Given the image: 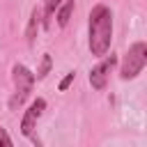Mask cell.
I'll return each mask as SVG.
<instances>
[{
  "instance_id": "obj_1",
  "label": "cell",
  "mask_w": 147,
  "mask_h": 147,
  "mask_svg": "<svg viewBox=\"0 0 147 147\" xmlns=\"http://www.w3.org/2000/svg\"><path fill=\"white\" fill-rule=\"evenodd\" d=\"M113 39V14L106 5H96L90 11V51L96 57H103Z\"/></svg>"
},
{
  "instance_id": "obj_2",
  "label": "cell",
  "mask_w": 147,
  "mask_h": 147,
  "mask_svg": "<svg viewBox=\"0 0 147 147\" xmlns=\"http://www.w3.org/2000/svg\"><path fill=\"white\" fill-rule=\"evenodd\" d=\"M147 64V44L145 41H138L129 48V53L124 55V62H122V78H136Z\"/></svg>"
},
{
  "instance_id": "obj_3",
  "label": "cell",
  "mask_w": 147,
  "mask_h": 147,
  "mask_svg": "<svg viewBox=\"0 0 147 147\" xmlns=\"http://www.w3.org/2000/svg\"><path fill=\"white\" fill-rule=\"evenodd\" d=\"M14 85H16V94H14V99H11V108H16V106H21L28 96H30V92H32V85H34V74L28 69V67H23V64H16L14 67Z\"/></svg>"
},
{
  "instance_id": "obj_4",
  "label": "cell",
  "mask_w": 147,
  "mask_h": 147,
  "mask_svg": "<svg viewBox=\"0 0 147 147\" xmlns=\"http://www.w3.org/2000/svg\"><path fill=\"white\" fill-rule=\"evenodd\" d=\"M115 64H117V57H115V55H108L103 62H99V64L90 71V83H92V87L103 90V87H106V80H108V74L113 71Z\"/></svg>"
},
{
  "instance_id": "obj_5",
  "label": "cell",
  "mask_w": 147,
  "mask_h": 147,
  "mask_svg": "<svg viewBox=\"0 0 147 147\" xmlns=\"http://www.w3.org/2000/svg\"><path fill=\"white\" fill-rule=\"evenodd\" d=\"M44 108H46V101H44V99H34L32 106L25 110V115H23V119H21V133H23V136H32V129H34L37 119L41 117Z\"/></svg>"
},
{
  "instance_id": "obj_6",
  "label": "cell",
  "mask_w": 147,
  "mask_h": 147,
  "mask_svg": "<svg viewBox=\"0 0 147 147\" xmlns=\"http://www.w3.org/2000/svg\"><path fill=\"white\" fill-rule=\"evenodd\" d=\"M71 14H74V0H67V2L60 7V11H57V25H60V28H64V25L69 23Z\"/></svg>"
},
{
  "instance_id": "obj_7",
  "label": "cell",
  "mask_w": 147,
  "mask_h": 147,
  "mask_svg": "<svg viewBox=\"0 0 147 147\" xmlns=\"http://www.w3.org/2000/svg\"><path fill=\"white\" fill-rule=\"evenodd\" d=\"M44 16H41V9H32V16H30V25H28V39H34V30L41 25Z\"/></svg>"
},
{
  "instance_id": "obj_8",
  "label": "cell",
  "mask_w": 147,
  "mask_h": 147,
  "mask_svg": "<svg viewBox=\"0 0 147 147\" xmlns=\"http://www.w3.org/2000/svg\"><path fill=\"white\" fill-rule=\"evenodd\" d=\"M60 2H62V0H46V2H44V14H41V16H44V21L53 16V11L60 7Z\"/></svg>"
},
{
  "instance_id": "obj_9",
  "label": "cell",
  "mask_w": 147,
  "mask_h": 147,
  "mask_svg": "<svg viewBox=\"0 0 147 147\" xmlns=\"http://www.w3.org/2000/svg\"><path fill=\"white\" fill-rule=\"evenodd\" d=\"M48 69H51V55H44L41 57V67L37 69V78H44L48 74Z\"/></svg>"
},
{
  "instance_id": "obj_10",
  "label": "cell",
  "mask_w": 147,
  "mask_h": 147,
  "mask_svg": "<svg viewBox=\"0 0 147 147\" xmlns=\"http://www.w3.org/2000/svg\"><path fill=\"white\" fill-rule=\"evenodd\" d=\"M0 147H14L11 140H9V133H7L2 126H0Z\"/></svg>"
},
{
  "instance_id": "obj_11",
  "label": "cell",
  "mask_w": 147,
  "mask_h": 147,
  "mask_svg": "<svg viewBox=\"0 0 147 147\" xmlns=\"http://www.w3.org/2000/svg\"><path fill=\"white\" fill-rule=\"evenodd\" d=\"M71 80H74V71H71V74H67V76L62 78V83H60V90L64 92V90H67V87L71 85Z\"/></svg>"
}]
</instances>
